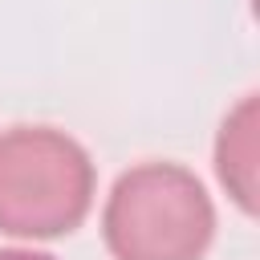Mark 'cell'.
I'll list each match as a JSON object with an SVG mask.
<instances>
[{
	"label": "cell",
	"instance_id": "cell-1",
	"mask_svg": "<svg viewBox=\"0 0 260 260\" xmlns=\"http://www.w3.org/2000/svg\"><path fill=\"white\" fill-rule=\"evenodd\" d=\"M102 232L118 260H199L211 244L215 211L187 167L142 162L114 183Z\"/></svg>",
	"mask_w": 260,
	"mask_h": 260
},
{
	"label": "cell",
	"instance_id": "cell-2",
	"mask_svg": "<svg viewBox=\"0 0 260 260\" xmlns=\"http://www.w3.org/2000/svg\"><path fill=\"white\" fill-rule=\"evenodd\" d=\"M93 199V162L61 130L12 126L0 134V232H73Z\"/></svg>",
	"mask_w": 260,
	"mask_h": 260
},
{
	"label": "cell",
	"instance_id": "cell-3",
	"mask_svg": "<svg viewBox=\"0 0 260 260\" xmlns=\"http://www.w3.org/2000/svg\"><path fill=\"white\" fill-rule=\"evenodd\" d=\"M252 130H256V102L244 98L236 106V114L223 118V130H219V146H215V167H219V179L223 187L236 195V203L244 211L256 207L252 199V187H256V146H252Z\"/></svg>",
	"mask_w": 260,
	"mask_h": 260
},
{
	"label": "cell",
	"instance_id": "cell-4",
	"mask_svg": "<svg viewBox=\"0 0 260 260\" xmlns=\"http://www.w3.org/2000/svg\"><path fill=\"white\" fill-rule=\"evenodd\" d=\"M0 260H53L45 252H24V248H0Z\"/></svg>",
	"mask_w": 260,
	"mask_h": 260
}]
</instances>
